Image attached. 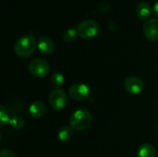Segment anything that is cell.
I'll use <instances>...</instances> for the list:
<instances>
[{
	"label": "cell",
	"instance_id": "obj_1",
	"mask_svg": "<svg viewBox=\"0 0 158 157\" xmlns=\"http://www.w3.org/2000/svg\"><path fill=\"white\" fill-rule=\"evenodd\" d=\"M37 46V42L32 31H29L26 34L20 36L14 44L15 54L21 58H27L31 56Z\"/></svg>",
	"mask_w": 158,
	"mask_h": 157
},
{
	"label": "cell",
	"instance_id": "obj_2",
	"mask_svg": "<svg viewBox=\"0 0 158 157\" xmlns=\"http://www.w3.org/2000/svg\"><path fill=\"white\" fill-rule=\"evenodd\" d=\"M92 119V115L88 110L79 109L71 114L69 118V125L73 130L82 131L91 126Z\"/></svg>",
	"mask_w": 158,
	"mask_h": 157
},
{
	"label": "cell",
	"instance_id": "obj_3",
	"mask_svg": "<svg viewBox=\"0 0 158 157\" xmlns=\"http://www.w3.org/2000/svg\"><path fill=\"white\" fill-rule=\"evenodd\" d=\"M99 25L96 21L92 19H85L79 23L77 26L78 35L83 39H89L98 33Z\"/></svg>",
	"mask_w": 158,
	"mask_h": 157
},
{
	"label": "cell",
	"instance_id": "obj_4",
	"mask_svg": "<svg viewBox=\"0 0 158 157\" xmlns=\"http://www.w3.org/2000/svg\"><path fill=\"white\" fill-rule=\"evenodd\" d=\"M29 71L33 77L42 78L48 75L50 65L43 58H34L29 63Z\"/></svg>",
	"mask_w": 158,
	"mask_h": 157
},
{
	"label": "cell",
	"instance_id": "obj_5",
	"mask_svg": "<svg viewBox=\"0 0 158 157\" xmlns=\"http://www.w3.org/2000/svg\"><path fill=\"white\" fill-rule=\"evenodd\" d=\"M69 94L75 101H85L91 96V89L84 83L77 82L69 87Z\"/></svg>",
	"mask_w": 158,
	"mask_h": 157
},
{
	"label": "cell",
	"instance_id": "obj_6",
	"mask_svg": "<svg viewBox=\"0 0 158 157\" xmlns=\"http://www.w3.org/2000/svg\"><path fill=\"white\" fill-rule=\"evenodd\" d=\"M123 87L125 91L131 94H139L144 89V82L137 76H131L124 81Z\"/></svg>",
	"mask_w": 158,
	"mask_h": 157
},
{
	"label": "cell",
	"instance_id": "obj_7",
	"mask_svg": "<svg viewBox=\"0 0 158 157\" xmlns=\"http://www.w3.org/2000/svg\"><path fill=\"white\" fill-rule=\"evenodd\" d=\"M49 105L56 111L63 109L67 105V95L65 92L60 89H56L51 92L49 95Z\"/></svg>",
	"mask_w": 158,
	"mask_h": 157
},
{
	"label": "cell",
	"instance_id": "obj_8",
	"mask_svg": "<svg viewBox=\"0 0 158 157\" xmlns=\"http://www.w3.org/2000/svg\"><path fill=\"white\" fill-rule=\"evenodd\" d=\"M143 33L149 41H158V19L152 18L145 21Z\"/></svg>",
	"mask_w": 158,
	"mask_h": 157
},
{
	"label": "cell",
	"instance_id": "obj_9",
	"mask_svg": "<svg viewBox=\"0 0 158 157\" xmlns=\"http://www.w3.org/2000/svg\"><path fill=\"white\" fill-rule=\"evenodd\" d=\"M37 47L43 54L50 55L55 50V43L50 37L46 35H42L38 38Z\"/></svg>",
	"mask_w": 158,
	"mask_h": 157
},
{
	"label": "cell",
	"instance_id": "obj_10",
	"mask_svg": "<svg viewBox=\"0 0 158 157\" xmlns=\"http://www.w3.org/2000/svg\"><path fill=\"white\" fill-rule=\"evenodd\" d=\"M46 112V106L42 101H35L29 106V113L33 118H42Z\"/></svg>",
	"mask_w": 158,
	"mask_h": 157
},
{
	"label": "cell",
	"instance_id": "obj_11",
	"mask_svg": "<svg viewBox=\"0 0 158 157\" xmlns=\"http://www.w3.org/2000/svg\"><path fill=\"white\" fill-rule=\"evenodd\" d=\"M137 156L156 157V149L151 143H143L139 147Z\"/></svg>",
	"mask_w": 158,
	"mask_h": 157
},
{
	"label": "cell",
	"instance_id": "obj_12",
	"mask_svg": "<svg viewBox=\"0 0 158 157\" xmlns=\"http://www.w3.org/2000/svg\"><path fill=\"white\" fill-rule=\"evenodd\" d=\"M150 11H151V8H150L149 3L145 1L140 2L136 6V14L140 19H146L148 16L150 15Z\"/></svg>",
	"mask_w": 158,
	"mask_h": 157
},
{
	"label": "cell",
	"instance_id": "obj_13",
	"mask_svg": "<svg viewBox=\"0 0 158 157\" xmlns=\"http://www.w3.org/2000/svg\"><path fill=\"white\" fill-rule=\"evenodd\" d=\"M72 128L69 127V126H63L60 128V130H58L57 133V138L59 141L66 143L68 141H69L73 135V131H72Z\"/></svg>",
	"mask_w": 158,
	"mask_h": 157
},
{
	"label": "cell",
	"instance_id": "obj_14",
	"mask_svg": "<svg viewBox=\"0 0 158 157\" xmlns=\"http://www.w3.org/2000/svg\"><path fill=\"white\" fill-rule=\"evenodd\" d=\"M64 81H65V78H64V76H63L62 73L54 72L51 75V77H50L51 85L55 88V90L60 89L62 87V85L64 84Z\"/></svg>",
	"mask_w": 158,
	"mask_h": 157
},
{
	"label": "cell",
	"instance_id": "obj_15",
	"mask_svg": "<svg viewBox=\"0 0 158 157\" xmlns=\"http://www.w3.org/2000/svg\"><path fill=\"white\" fill-rule=\"evenodd\" d=\"M77 36H78L77 29H73V28L67 29L63 33V39L67 43H71V42L75 41Z\"/></svg>",
	"mask_w": 158,
	"mask_h": 157
},
{
	"label": "cell",
	"instance_id": "obj_16",
	"mask_svg": "<svg viewBox=\"0 0 158 157\" xmlns=\"http://www.w3.org/2000/svg\"><path fill=\"white\" fill-rule=\"evenodd\" d=\"M9 124L14 129H22L25 125V120L20 116H15L12 118H10Z\"/></svg>",
	"mask_w": 158,
	"mask_h": 157
},
{
	"label": "cell",
	"instance_id": "obj_17",
	"mask_svg": "<svg viewBox=\"0 0 158 157\" xmlns=\"http://www.w3.org/2000/svg\"><path fill=\"white\" fill-rule=\"evenodd\" d=\"M9 121H10V118H9V116L7 113V109L4 105H1L0 106V124H1V126L3 127L6 123H7Z\"/></svg>",
	"mask_w": 158,
	"mask_h": 157
},
{
	"label": "cell",
	"instance_id": "obj_18",
	"mask_svg": "<svg viewBox=\"0 0 158 157\" xmlns=\"http://www.w3.org/2000/svg\"><path fill=\"white\" fill-rule=\"evenodd\" d=\"M0 157H16L15 154L9 149H2L0 152Z\"/></svg>",
	"mask_w": 158,
	"mask_h": 157
},
{
	"label": "cell",
	"instance_id": "obj_19",
	"mask_svg": "<svg viewBox=\"0 0 158 157\" xmlns=\"http://www.w3.org/2000/svg\"><path fill=\"white\" fill-rule=\"evenodd\" d=\"M153 12H154V14L158 17V0L157 1H156L155 2V4H154V6H153Z\"/></svg>",
	"mask_w": 158,
	"mask_h": 157
}]
</instances>
